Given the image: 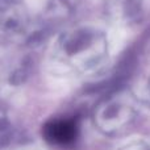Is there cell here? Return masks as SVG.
Here are the masks:
<instances>
[{
	"label": "cell",
	"instance_id": "1",
	"mask_svg": "<svg viewBox=\"0 0 150 150\" xmlns=\"http://www.w3.org/2000/svg\"><path fill=\"white\" fill-rule=\"evenodd\" d=\"M58 47L63 62L80 73L95 70L107 55L105 37L91 26L70 30L61 38Z\"/></svg>",
	"mask_w": 150,
	"mask_h": 150
},
{
	"label": "cell",
	"instance_id": "2",
	"mask_svg": "<svg viewBox=\"0 0 150 150\" xmlns=\"http://www.w3.org/2000/svg\"><path fill=\"white\" fill-rule=\"evenodd\" d=\"M136 119L134 105L125 96H111L98 105L93 113L95 125L105 134H119Z\"/></svg>",
	"mask_w": 150,
	"mask_h": 150
},
{
	"label": "cell",
	"instance_id": "3",
	"mask_svg": "<svg viewBox=\"0 0 150 150\" xmlns=\"http://www.w3.org/2000/svg\"><path fill=\"white\" fill-rule=\"evenodd\" d=\"M45 138L54 145L65 146L76 138V125L70 120H54L45 127Z\"/></svg>",
	"mask_w": 150,
	"mask_h": 150
},
{
	"label": "cell",
	"instance_id": "4",
	"mask_svg": "<svg viewBox=\"0 0 150 150\" xmlns=\"http://www.w3.org/2000/svg\"><path fill=\"white\" fill-rule=\"evenodd\" d=\"M0 24L4 28V30L17 34L24 32V29L26 28L28 17L18 5H7L0 11Z\"/></svg>",
	"mask_w": 150,
	"mask_h": 150
},
{
	"label": "cell",
	"instance_id": "5",
	"mask_svg": "<svg viewBox=\"0 0 150 150\" xmlns=\"http://www.w3.org/2000/svg\"><path fill=\"white\" fill-rule=\"evenodd\" d=\"M109 11L112 15L124 20H133L141 13L142 0H109Z\"/></svg>",
	"mask_w": 150,
	"mask_h": 150
},
{
	"label": "cell",
	"instance_id": "6",
	"mask_svg": "<svg viewBox=\"0 0 150 150\" xmlns=\"http://www.w3.org/2000/svg\"><path fill=\"white\" fill-rule=\"evenodd\" d=\"M133 93L141 103L150 107V75L137 80L133 87Z\"/></svg>",
	"mask_w": 150,
	"mask_h": 150
},
{
	"label": "cell",
	"instance_id": "7",
	"mask_svg": "<svg viewBox=\"0 0 150 150\" xmlns=\"http://www.w3.org/2000/svg\"><path fill=\"white\" fill-rule=\"evenodd\" d=\"M9 127V122H8L7 117L0 112V133H3L4 130H7V128Z\"/></svg>",
	"mask_w": 150,
	"mask_h": 150
}]
</instances>
